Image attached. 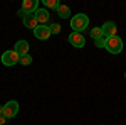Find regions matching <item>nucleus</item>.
<instances>
[{
  "instance_id": "nucleus-1",
  "label": "nucleus",
  "mask_w": 126,
  "mask_h": 125,
  "mask_svg": "<svg viewBox=\"0 0 126 125\" xmlns=\"http://www.w3.org/2000/svg\"><path fill=\"white\" fill-rule=\"evenodd\" d=\"M89 25V17L86 14H76L72 19H71V27H72V32H82L86 30V27Z\"/></svg>"
},
{
  "instance_id": "nucleus-2",
  "label": "nucleus",
  "mask_w": 126,
  "mask_h": 125,
  "mask_svg": "<svg viewBox=\"0 0 126 125\" xmlns=\"http://www.w3.org/2000/svg\"><path fill=\"white\" fill-rule=\"evenodd\" d=\"M104 49H106L108 52H111V54H119L123 51V41H121V37H118V36L108 37Z\"/></svg>"
},
{
  "instance_id": "nucleus-3",
  "label": "nucleus",
  "mask_w": 126,
  "mask_h": 125,
  "mask_svg": "<svg viewBox=\"0 0 126 125\" xmlns=\"http://www.w3.org/2000/svg\"><path fill=\"white\" fill-rule=\"evenodd\" d=\"M2 63L5 66H15L17 63H20V54H17L14 49L12 51H5L2 54Z\"/></svg>"
},
{
  "instance_id": "nucleus-4",
  "label": "nucleus",
  "mask_w": 126,
  "mask_h": 125,
  "mask_svg": "<svg viewBox=\"0 0 126 125\" xmlns=\"http://www.w3.org/2000/svg\"><path fill=\"white\" fill-rule=\"evenodd\" d=\"M19 113V101H15V100H10L7 101L5 105H3V115L7 117V118H14V117Z\"/></svg>"
},
{
  "instance_id": "nucleus-5",
  "label": "nucleus",
  "mask_w": 126,
  "mask_h": 125,
  "mask_svg": "<svg viewBox=\"0 0 126 125\" xmlns=\"http://www.w3.org/2000/svg\"><path fill=\"white\" fill-rule=\"evenodd\" d=\"M39 9V0H24L22 2V12H24V15H32V14H35Z\"/></svg>"
},
{
  "instance_id": "nucleus-6",
  "label": "nucleus",
  "mask_w": 126,
  "mask_h": 125,
  "mask_svg": "<svg viewBox=\"0 0 126 125\" xmlns=\"http://www.w3.org/2000/svg\"><path fill=\"white\" fill-rule=\"evenodd\" d=\"M67 41H69V44H72L74 48H78V49H81V48L86 46V39H84L82 34H79V32H71L69 37H67Z\"/></svg>"
},
{
  "instance_id": "nucleus-7",
  "label": "nucleus",
  "mask_w": 126,
  "mask_h": 125,
  "mask_svg": "<svg viewBox=\"0 0 126 125\" xmlns=\"http://www.w3.org/2000/svg\"><path fill=\"white\" fill-rule=\"evenodd\" d=\"M116 24L114 22H111V20H108L104 22L103 25H101V30H103V37H113V36H116Z\"/></svg>"
},
{
  "instance_id": "nucleus-8",
  "label": "nucleus",
  "mask_w": 126,
  "mask_h": 125,
  "mask_svg": "<svg viewBox=\"0 0 126 125\" xmlns=\"http://www.w3.org/2000/svg\"><path fill=\"white\" fill-rule=\"evenodd\" d=\"M34 15H35V19L39 22V25H47V22L50 20V14H49L47 9H37V12Z\"/></svg>"
},
{
  "instance_id": "nucleus-9",
  "label": "nucleus",
  "mask_w": 126,
  "mask_h": 125,
  "mask_svg": "<svg viewBox=\"0 0 126 125\" xmlns=\"http://www.w3.org/2000/svg\"><path fill=\"white\" fill-rule=\"evenodd\" d=\"M34 36L39 39V41H47L50 37V29L49 25H39L37 29L34 30Z\"/></svg>"
},
{
  "instance_id": "nucleus-10",
  "label": "nucleus",
  "mask_w": 126,
  "mask_h": 125,
  "mask_svg": "<svg viewBox=\"0 0 126 125\" xmlns=\"http://www.w3.org/2000/svg\"><path fill=\"white\" fill-rule=\"evenodd\" d=\"M29 42L27 41H24V39H20V41H17L15 42V46H14V51L17 52V54H20V56H24V54H27L29 52Z\"/></svg>"
},
{
  "instance_id": "nucleus-11",
  "label": "nucleus",
  "mask_w": 126,
  "mask_h": 125,
  "mask_svg": "<svg viewBox=\"0 0 126 125\" xmlns=\"http://www.w3.org/2000/svg\"><path fill=\"white\" fill-rule=\"evenodd\" d=\"M22 22H24V25L27 27V29H37L39 27V22H37V19H35V15L32 14V15H25L24 19H22Z\"/></svg>"
},
{
  "instance_id": "nucleus-12",
  "label": "nucleus",
  "mask_w": 126,
  "mask_h": 125,
  "mask_svg": "<svg viewBox=\"0 0 126 125\" xmlns=\"http://www.w3.org/2000/svg\"><path fill=\"white\" fill-rule=\"evenodd\" d=\"M56 12L59 14L61 19H69V17H71V9H69L67 5H59Z\"/></svg>"
},
{
  "instance_id": "nucleus-13",
  "label": "nucleus",
  "mask_w": 126,
  "mask_h": 125,
  "mask_svg": "<svg viewBox=\"0 0 126 125\" xmlns=\"http://www.w3.org/2000/svg\"><path fill=\"white\" fill-rule=\"evenodd\" d=\"M89 36H91L93 41H97V39L103 37V30H101V27H93V29L89 30Z\"/></svg>"
},
{
  "instance_id": "nucleus-14",
  "label": "nucleus",
  "mask_w": 126,
  "mask_h": 125,
  "mask_svg": "<svg viewBox=\"0 0 126 125\" xmlns=\"http://www.w3.org/2000/svg\"><path fill=\"white\" fill-rule=\"evenodd\" d=\"M61 5L57 0H44V9H54L57 10V7Z\"/></svg>"
},
{
  "instance_id": "nucleus-15",
  "label": "nucleus",
  "mask_w": 126,
  "mask_h": 125,
  "mask_svg": "<svg viewBox=\"0 0 126 125\" xmlns=\"http://www.w3.org/2000/svg\"><path fill=\"white\" fill-rule=\"evenodd\" d=\"M20 64H22V66H29V64H32V56H30V54L20 56Z\"/></svg>"
},
{
  "instance_id": "nucleus-16",
  "label": "nucleus",
  "mask_w": 126,
  "mask_h": 125,
  "mask_svg": "<svg viewBox=\"0 0 126 125\" xmlns=\"http://www.w3.org/2000/svg\"><path fill=\"white\" fill-rule=\"evenodd\" d=\"M49 29H50V34H59L61 32V25L59 24H50Z\"/></svg>"
},
{
  "instance_id": "nucleus-17",
  "label": "nucleus",
  "mask_w": 126,
  "mask_h": 125,
  "mask_svg": "<svg viewBox=\"0 0 126 125\" xmlns=\"http://www.w3.org/2000/svg\"><path fill=\"white\" fill-rule=\"evenodd\" d=\"M94 46L96 48H104L106 46V37H101V39H97V41H94Z\"/></svg>"
},
{
  "instance_id": "nucleus-18",
  "label": "nucleus",
  "mask_w": 126,
  "mask_h": 125,
  "mask_svg": "<svg viewBox=\"0 0 126 125\" xmlns=\"http://www.w3.org/2000/svg\"><path fill=\"white\" fill-rule=\"evenodd\" d=\"M7 120H9V118H7V117L3 115V113H2V115H0V125H3V124H7Z\"/></svg>"
},
{
  "instance_id": "nucleus-19",
  "label": "nucleus",
  "mask_w": 126,
  "mask_h": 125,
  "mask_svg": "<svg viewBox=\"0 0 126 125\" xmlns=\"http://www.w3.org/2000/svg\"><path fill=\"white\" fill-rule=\"evenodd\" d=\"M2 113H3V106H0V115H2Z\"/></svg>"
},
{
  "instance_id": "nucleus-20",
  "label": "nucleus",
  "mask_w": 126,
  "mask_h": 125,
  "mask_svg": "<svg viewBox=\"0 0 126 125\" xmlns=\"http://www.w3.org/2000/svg\"><path fill=\"white\" fill-rule=\"evenodd\" d=\"M125 79H126V73H125Z\"/></svg>"
}]
</instances>
